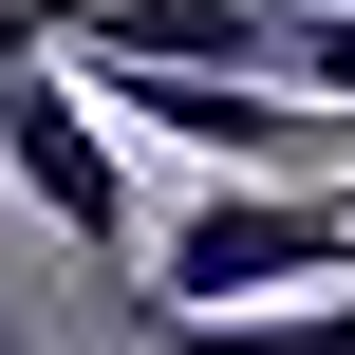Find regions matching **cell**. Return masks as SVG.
Wrapping results in <instances>:
<instances>
[{
    "label": "cell",
    "instance_id": "obj_3",
    "mask_svg": "<svg viewBox=\"0 0 355 355\" xmlns=\"http://www.w3.org/2000/svg\"><path fill=\"white\" fill-rule=\"evenodd\" d=\"M300 0H75L56 56H187V75H281Z\"/></svg>",
    "mask_w": 355,
    "mask_h": 355
},
{
    "label": "cell",
    "instance_id": "obj_7",
    "mask_svg": "<svg viewBox=\"0 0 355 355\" xmlns=\"http://www.w3.org/2000/svg\"><path fill=\"white\" fill-rule=\"evenodd\" d=\"M0 355H37V337H19V318H0Z\"/></svg>",
    "mask_w": 355,
    "mask_h": 355
},
{
    "label": "cell",
    "instance_id": "obj_5",
    "mask_svg": "<svg viewBox=\"0 0 355 355\" xmlns=\"http://www.w3.org/2000/svg\"><path fill=\"white\" fill-rule=\"evenodd\" d=\"M281 75H300L318 112H355V0H300V19H281Z\"/></svg>",
    "mask_w": 355,
    "mask_h": 355
},
{
    "label": "cell",
    "instance_id": "obj_6",
    "mask_svg": "<svg viewBox=\"0 0 355 355\" xmlns=\"http://www.w3.org/2000/svg\"><path fill=\"white\" fill-rule=\"evenodd\" d=\"M56 37H75V0H0V75H19V56H56Z\"/></svg>",
    "mask_w": 355,
    "mask_h": 355
},
{
    "label": "cell",
    "instance_id": "obj_2",
    "mask_svg": "<svg viewBox=\"0 0 355 355\" xmlns=\"http://www.w3.org/2000/svg\"><path fill=\"white\" fill-rule=\"evenodd\" d=\"M0 168H19V206H37L75 262H150L131 168H112V112H94V75H75V56H19V75H0Z\"/></svg>",
    "mask_w": 355,
    "mask_h": 355
},
{
    "label": "cell",
    "instance_id": "obj_1",
    "mask_svg": "<svg viewBox=\"0 0 355 355\" xmlns=\"http://www.w3.org/2000/svg\"><path fill=\"white\" fill-rule=\"evenodd\" d=\"M318 281H355V168H206L150 243V318L318 300Z\"/></svg>",
    "mask_w": 355,
    "mask_h": 355
},
{
    "label": "cell",
    "instance_id": "obj_4",
    "mask_svg": "<svg viewBox=\"0 0 355 355\" xmlns=\"http://www.w3.org/2000/svg\"><path fill=\"white\" fill-rule=\"evenodd\" d=\"M168 355H355V281L318 300H225V318H150Z\"/></svg>",
    "mask_w": 355,
    "mask_h": 355
}]
</instances>
